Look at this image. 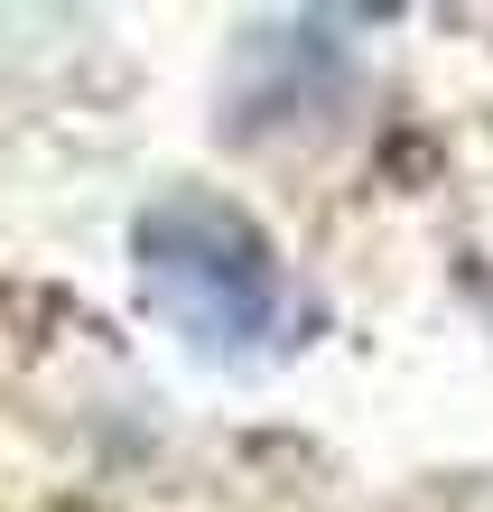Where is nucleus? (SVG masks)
<instances>
[{"instance_id":"obj_1","label":"nucleus","mask_w":493,"mask_h":512,"mask_svg":"<svg viewBox=\"0 0 493 512\" xmlns=\"http://www.w3.org/2000/svg\"><path fill=\"white\" fill-rule=\"evenodd\" d=\"M140 280L159 298V317L205 354L270 345L280 308H289L270 233L252 215H233V205H214V196H159L140 215Z\"/></svg>"}]
</instances>
